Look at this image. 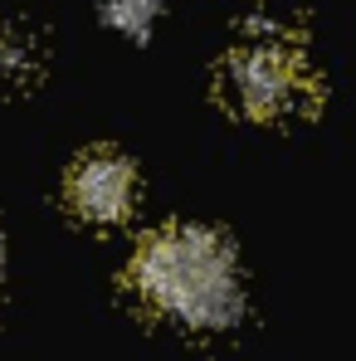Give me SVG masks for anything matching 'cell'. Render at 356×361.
I'll use <instances>...</instances> for the list:
<instances>
[{
	"instance_id": "6da1fadb",
	"label": "cell",
	"mask_w": 356,
	"mask_h": 361,
	"mask_svg": "<svg viewBox=\"0 0 356 361\" xmlns=\"http://www.w3.org/2000/svg\"><path fill=\"white\" fill-rule=\"evenodd\" d=\"M132 288L147 307L195 332H225L244 317L235 249L205 225H166L147 235L132 259Z\"/></svg>"
},
{
	"instance_id": "277c9868",
	"label": "cell",
	"mask_w": 356,
	"mask_h": 361,
	"mask_svg": "<svg viewBox=\"0 0 356 361\" xmlns=\"http://www.w3.org/2000/svg\"><path fill=\"white\" fill-rule=\"evenodd\" d=\"M108 20L127 35H147L156 20V0H108Z\"/></svg>"
},
{
	"instance_id": "3957f363",
	"label": "cell",
	"mask_w": 356,
	"mask_h": 361,
	"mask_svg": "<svg viewBox=\"0 0 356 361\" xmlns=\"http://www.w3.org/2000/svg\"><path fill=\"white\" fill-rule=\"evenodd\" d=\"M63 195L88 225H118L137 205V166L113 147H93L68 166Z\"/></svg>"
},
{
	"instance_id": "5b68a950",
	"label": "cell",
	"mask_w": 356,
	"mask_h": 361,
	"mask_svg": "<svg viewBox=\"0 0 356 361\" xmlns=\"http://www.w3.org/2000/svg\"><path fill=\"white\" fill-rule=\"evenodd\" d=\"M0 264H5V244H0Z\"/></svg>"
},
{
	"instance_id": "7a4b0ae2",
	"label": "cell",
	"mask_w": 356,
	"mask_h": 361,
	"mask_svg": "<svg viewBox=\"0 0 356 361\" xmlns=\"http://www.w3.org/2000/svg\"><path fill=\"white\" fill-rule=\"evenodd\" d=\"M225 88L235 98L239 113L259 122L283 118L302 93V63L293 49H274V44H254V49H239L230 68H225Z\"/></svg>"
}]
</instances>
